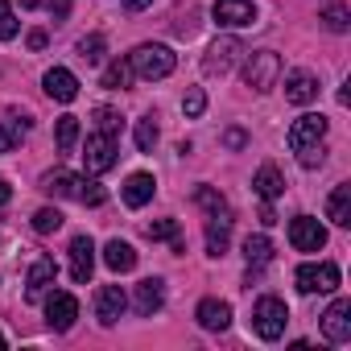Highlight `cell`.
<instances>
[{
    "label": "cell",
    "instance_id": "6da1fadb",
    "mask_svg": "<svg viewBox=\"0 0 351 351\" xmlns=\"http://www.w3.org/2000/svg\"><path fill=\"white\" fill-rule=\"evenodd\" d=\"M42 191H46V195H58V199H79V203H87V207H99V203L108 199V191H104L99 182H87V178L66 173V169L46 173V178H42Z\"/></svg>",
    "mask_w": 351,
    "mask_h": 351
},
{
    "label": "cell",
    "instance_id": "7a4b0ae2",
    "mask_svg": "<svg viewBox=\"0 0 351 351\" xmlns=\"http://www.w3.org/2000/svg\"><path fill=\"white\" fill-rule=\"evenodd\" d=\"M128 66H132V75H141V79L157 83V79L173 75V66H178V58H173V50H169V46L145 42V46H136V50L128 54Z\"/></svg>",
    "mask_w": 351,
    "mask_h": 351
},
{
    "label": "cell",
    "instance_id": "3957f363",
    "mask_svg": "<svg viewBox=\"0 0 351 351\" xmlns=\"http://www.w3.org/2000/svg\"><path fill=\"white\" fill-rule=\"evenodd\" d=\"M285 322H289V310H285L281 298L265 293V298L252 306V330H256L265 343H277V339L285 335Z\"/></svg>",
    "mask_w": 351,
    "mask_h": 351
},
{
    "label": "cell",
    "instance_id": "277c9868",
    "mask_svg": "<svg viewBox=\"0 0 351 351\" xmlns=\"http://www.w3.org/2000/svg\"><path fill=\"white\" fill-rule=\"evenodd\" d=\"M277 79H281V54H273V50H256V54L244 62V83H248L252 91H273Z\"/></svg>",
    "mask_w": 351,
    "mask_h": 351
},
{
    "label": "cell",
    "instance_id": "5b68a950",
    "mask_svg": "<svg viewBox=\"0 0 351 351\" xmlns=\"http://www.w3.org/2000/svg\"><path fill=\"white\" fill-rule=\"evenodd\" d=\"M322 136H326V116H318V112H306V116H298L293 124H289V149L302 157L306 149H318L322 145Z\"/></svg>",
    "mask_w": 351,
    "mask_h": 351
},
{
    "label": "cell",
    "instance_id": "8992f818",
    "mask_svg": "<svg viewBox=\"0 0 351 351\" xmlns=\"http://www.w3.org/2000/svg\"><path fill=\"white\" fill-rule=\"evenodd\" d=\"M293 281H298L302 293H330V289H339V265H330V261H322V265H302V269L293 273Z\"/></svg>",
    "mask_w": 351,
    "mask_h": 351
},
{
    "label": "cell",
    "instance_id": "52a82bcc",
    "mask_svg": "<svg viewBox=\"0 0 351 351\" xmlns=\"http://www.w3.org/2000/svg\"><path fill=\"white\" fill-rule=\"evenodd\" d=\"M116 136L112 132H91L87 136V149H83V161H87V173H108L116 165Z\"/></svg>",
    "mask_w": 351,
    "mask_h": 351
},
{
    "label": "cell",
    "instance_id": "ba28073f",
    "mask_svg": "<svg viewBox=\"0 0 351 351\" xmlns=\"http://www.w3.org/2000/svg\"><path fill=\"white\" fill-rule=\"evenodd\" d=\"M211 17H215L223 29H244V25H256V21H261L252 0H215Z\"/></svg>",
    "mask_w": 351,
    "mask_h": 351
},
{
    "label": "cell",
    "instance_id": "9c48e42d",
    "mask_svg": "<svg viewBox=\"0 0 351 351\" xmlns=\"http://www.w3.org/2000/svg\"><path fill=\"white\" fill-rule=\"evenodd\" d=\"M240 54H244V46H240V38H219L211 50H207V58H203V71L207 75H228L236 62H240Z\"/></svg>",
    "mask_w": 351,
    "mask_h": 351
},
{
    "label": "cell",
    "instance_id": "30bf717a",
    "mask_svg": "<svg viewBox=\"0 0 351 351\" xmlns=\"http://www.w3.org/2000/svg\"><path fill=\"white\" fill-rule=\"evenodd\" d=\"M289 244L298 252H318L326 244V228L310 215H298V219H289Z\"/></svg>",
    "mask_w": 351,
    "mask_h": 351
},
{
    "label": "cell",
    "instance_id": "8fae6325",
    "mask_svg": "<svg viewBox=\"0 0 351 351\" xmlns=\"http://www.w3.org/2000/svg\"><path fill=\"white\" fill-rule=\"evenodd\" d=\"M322 335L330 343H347L351 339V302L347 298H335L322 314Z\"/></svg>",
    "mask_w": 351,
    "mask_h": 351
},
{
    "label": "cell",
    "instance_id": "7c38bea8",
    "mask_svg": "<svg viewBox=\"0 0 351 351\" xmlns=\"http://www.w3.org/2000/svg\"><path fill=\"white\" fill-rule=\"evenodd\" d=\"M66 252H71V281L75 285H87L91 281V269H95V244H91V236H75Z\"/></svg>",
    "mask_w": 351,
    "mask_h": 351
},
{
    "label": "cell",
    "instance_id": "4fadbf2b",
    "mask_svg": "<svg viewBox=\"0 0 351 351\" xmlns=\"http://www.w3.org/2000/svg\"><path fill=\"white\" fill-rule=\"evenodd\" d=\"M54 277H58L54 256H38V261H34V269H29V277H25V302H42V298L50 293Z\"/></svg>",
    "mask_w": 351,
    "mask_h": 351
},
{
    "label": "cell",
    "instance_id": "5bb4252c",
    "mask_svg": "<svg viewBox=\"0 0 351 351\" xmlns=\"http://www.w3.org/2000/svg\"><path fill=\"white\" fill-rule=\"evenodd\" d=\"M75 318H79V302H75V293H50L46 298V322L54 326V330H71L75 326Z\"/></svg>",
    "mask_w": 351,
    "mask_h": 351
},
{
    "label": "cell",
    "instance_id": "9a60e30c",
    "mask_svg": "<svg viewBox=\"0 0 351 351\" xmlns=\"http://www.w3.org/2000/svg\"><path fill=\"white\" fill-rule=\"evenodd\" d=\"M124 310H128V298H124L120 285H104V289L95 293V318H99L104 326H116Z\"/></svg>",
    "mask_w": 351,
    "mask_h": 351
},
{
    "label": "cell",
    "instance_id": "2e32d148",
    "mask_svg": "<svg viewBox=\"0 0 351 351\" xmlns=\"http://www.w3.org/2000/svg\"><path fill=\"white\" fill-rule=\"evenodd\" d=\"M132 306H136L141 318H153V314L165 306V285H161L157 277H145V281L136 285V293H132Z\"/></svg>",
    "mask_w": 351,
    "mask_h": 351
},
{
    "label": "cell",
    "instance_id": "e0dca14e",
    "mask_svg": "<svg viewBox=\"0 0 351 351\" xmlns=\"http://www.w3.org/2000/svg\"><path fill=\"white\" fill-rule=\"evenodd\" d=\"M285 99L298 104V108H302V104H314V99H318V79H314L310 71H289V75H285Z\"/></svg>",
    "mask_w": 351,
    "mask_h": 351
},
{
    "label": "cell",
    "instance_id": "ac0fdd59",
    "mask_svg": "<svg viewBox=\"0 0 351 351\" xmlns=\"http://www.w3.org/2000/svg\"><path fill=\"white\" fill-rule=\"evenodd\" d=\"M46 95L50 99H58V104H71L75 95H79V79L66 71V66H54V71H46Z\"/></svg>",
    "mask_w": 351,
    "mask_h": 351
},
{
    "label": "cell",
    "instance_id": "d6986e66",
    "mask_svg": "<svg viewBox=\"0 0 351 351\" xmlns=\"http://www.w3.org/2000/svg\"><path fill=\"white\" fill-rule=\"evenodd\" d=\"M195 318H199L203 330H228V322H232V306L219 302V298H207V302H199Z\"/></svg>",
    "mask_w": 351,
    "mask_h": 351
},
{
    "label": "cell",
    "instance_id": "ffe728a7",
    "mask_svg": "<svg viewBox=\"0 0 351 351\" xmlns=\"http://www.w3.org/2000/svg\"><path fill=\"white\" fill-rule=\"evenodd\" d=\"M252 186H256V195H261L265 203H273V199L285 195V178H281V169H277V165H261V169H256V178H252Z\"/></svg>",
    "mask_w": 351,
    "mask_h": 351
},
{
    "label": "cell",
    "instance_id": "44dd1931",
    "mask_svg": "<svg viewBox=\"0 0 351 351\" xmlns=\"http://www.w3.org/2000/svg\"><path fill=\"white\" fill-rule=\"evenodd\" d=\"M104 265L112 273H128V269H136V248L124 244V240H108L104 244Z\"/></svg>",
    "mask_w": 351,
    "mask_h": 351
},
{
    "label": "cell",
    "instance_id": "7402d4cb",
    "mask_svg": "<svg viewBox=\"0 0 351 351\" xmlns=\"http://www.w3.org/2000/svg\"><path fill=\"white\" fill-rule=\"evenodd\" d=\"M157 182H153V173H128V182H124V203L128 207H145L153 199Z\"/></svg>",
    "mask_w": 351,
    "mask_h": 351
},
{
    "label": "cell",
    "instance_id": "603a6c76",
    "mask_svg": "<svg viewBox=\"0 0 351 351\" xmlns=\"http://www.w3.org/2000/svg\"><path fill=\"white\" fill-rule=\"evenodd\" d=\"M326 215H330V223L351 228V186H347V182L330 191V199H326Z\"/></svg>",
    "mask_w": 351,
    "mask_h": 351
},
{
    "label": "cell",
    "instance_id": "cb8c5ba5",
    "mask_svg": "<svg viewBox=\"0 0 351 351\" xmlns=\"http://www.w3.org/2000/svg\"><path fill=\"white\" fill-rule=\"evenodd\" d=\"M228 240H232V215H211V223H207V252L223 256Z\"/></svg>",
    "mask_w": 351,
    "mask_h": 351
},
{
    "label": "cell",
    "instance_id": "d4e9b609",
    "mask_svg": "<svg viewBox=\"0 0 351 351\" xmlns=\"http://www.w3.org/2000/svg\"><path fill=\"white\" fill-rule=\"evenodd\" d=\"M149 240H165L173 252H186V240H182V232H178V223H173V219H157V223H149Z\"/></svg>",
    "mask_w": 351,
    "mask_h": 351
},
{
    "label": "cell",
    "instance_id": "484cf974",
    "mask_svg": "<svg viewBox=\"0 0 351 351\" xmlns=\"http://www.w3.org/2000/svg\"><path fill=\"white\" fill-rule=\"evenodd\" d=\"M108 91H120V87H128L132 83V66L124 62V58H116V62H108L104 66V79H99Z\"/></svg>",
    "mask_w": 351,
    "mask_h": 351
},
{
    "label": "cell",
    "instance_id": "4316f807",
    "mask_svg": "<svg viewBox=\"0 0 351 351\" xmlns=\"http://www.w3.org/2000/svg\"><path fill=\"white\" fill-rule=\"evenodd\" d=\"M244 256H248L252 269L269 265V261H273V244H269V236H248V240H244Z\"/></svg>",
    "mask_w": 351,
    "mask_h": 351
},
{
    "label": "cell",
    "instance_id": "83f0119b",
    "mask_svg": "<svg viewBox=\"0 0 351 351\" xmlns=\"http://www.w3.org/2000/svg\"><path fill=\"white\" fill-rule=\"evenodd\" d=\"M54 141H58V153H71V149H75V141H79V116H58Z\"/></svg>",
    "mask_w": 351,
    "mask_h": 351
},
{
    "label": "cell",
    "instance_id": "f1b7e54d",
    "mask_svg": "<svg viewBox=\"0 0 351 351\" xmlns=\"http://www.w3.org/2000/svg\"><path fill=\"white\" fill-rule=\"evenodd\" d=\"M195 203H199L207 215H232V211H228V203H223V195H219V191H211V186H199V191H195Z\"/></svg>",
    "mask_w": 351,
    "mask_h": 351
},
{
    "label": "cell",
    "instance_id": "f546056e",
    "mask_svg": "<svg viewBox=\"0 0 351 351\" xmlns=\"http://www.w3.org/2000/svg\"><path fill=\"white\" fill-rule=\"evenodd\" d=\"M29 128V120H9V124H0V153H9L21 145V132Z\"/></svg>",
    "mask_w": 351,
    "mask_h": 351
},
{
    "label": "cell",
    "instance_id": "4dcf8cb0",
    "mask_svg": "<svg viewBox=\"0 0 351 351\" xmlns=\"http://www.w3.org/2000/svg\"><path fill=\"white\" fill-rule=\"evenodd\" d=\"M62 228V211L58 207H42L38 215H34V232L38 236H50V232H58Z\"/></svg>",
    "mask_w": 351,
    "mask_h": 351
},
{
    "label": "cell",
    "instance_id": "1f68e13d",
    "mask_svg": "<svg viewBox=\"0 0 351 351\" xmlns=\"http://www.w3.org/2000/svg\"><path fill=\"white\" fill-rule=\"evenodd\" d=\"M322 21H326L330 34H347V21H351L347 17V5H339V0H335V5H326L322 9Z\"/></svg>",
    "mask_w": 351,
    "mask_h": 351
},
{
    "label": "cell",
    "instance_id": "d6a6232c",
    "mask_svg": "<svg viewBox=\"0 0 351 351\" xmlns=\"http://www.w3.org/2000/svg\"><path fill=\"white\" fill-rule=\"evenodd\" d=\"M153 145H157V120L145 116V120H136V149L141 153H153Z\"/></svg>",
    "mask_w": 351,
    "mask_h": 351
},
{
    "label": "cell",
    "instance_id": "836d02e7",
    "mask_svg": "<svg viewBox=\"0 0 351 351\" xmlns=\"http://www.w3.org/2000/svg\"><path fill=\"white\" fill-rule=\"evenodd\" d=\"M17 38V17L9 9V0H0V42H13Z\"/></svg>",
    "mask_w": 351,
    "mask_h": 351
},
{
    "label": "cell",
    "instance_id": "e575fe53",
    "mask_svg": "<svg viewBox=\"0 0 351 351\" xmlns=\"http://www.w3.org/2000/svg\"><path fill=\"white\" fill-rule=\"evenodd\" d=\"M79 58H83V62H99V58H104V38H99V34L83 38V42H79Z\"/></svg>",
    "mask_w": 351,
    "mask_h": 351
},
{
    "label": "cell",
    "instance_id": "d590c367",
    "mask_svg": "<svg viewBox=\"0 0 351 351\" xmlns=\"http://www.w3.org/2000/svg\"><path fill=\"white\" fill-rule=\"evenodd\" d=\"M95 124H99V132H120V112L116 108H95Z\"/></svg>",
    "mask_w": 351,
    "mask_h": 351
},
{
    "label": "cell",
    "instance_id": "8d00e7d4",
    "mask_svg": "<svg viewBox=\"0 0 351 351\" xmlns=\"http://www.w3.org/2000/svg\"><path fill=\"white\" fill-rule=\"evenodd\" d=\"M203 108H207V95H203V91L195 87V91H191V95L182 99V112H186V116L195 120V116H203Z\"/></svg>",
    "mask_w": 351,
    "mask_h": 351
},
{
    "label": "cell",
    "instance_id": "74e56055",
    "mask_svg": "<svg viewBox=\"0 0 351 351\" xmlns=\"http://www.w3.org/2000/svg\"><path fill=\"white\" fill-rule=\"evenodd\" d=\"M46 9H50V17H54V21H66V13H71V0H46Z\"/></svg>",
    "mask_w": 351,
    "mask_h": 351
},
{
    "label": "cell",
    "instance_id": "f35d334b",
    "mask_svg": "<svg viewBox=\"0 0 351 351\" xmlns=\"http://www.w3.org/2000/svg\"><path fill=\"white\" fill-rule=\"evenodd\" d=\"M223 145H228V149H244V145H248V136H244L240 128H228V132H223Z\"/></svg>",
    "mask_w": 351,
    "mask_h": 351
},
{
    "label": "cell",
    "instance_id": "ab89813d",
    "mask_svg": "<svg viewBox=\"0 0 351 351\" xmlns=\"http://www.w3.org/2000/svg\"><path fill=\"white\" fill-rule=\"evenodd\" d=\"M9 199H13V191H9V182H5V178H0V211L9 207Z\"/></svg>",
    "mask_w": 351,
    "mask_h": 351
},
{
    "label": "cell",
    "instance_id": "60d3db41",
    "mask_svg": "<svg viewBox=\"0 0 351 351\" xmlns=\"http://www.w3.org/2000/svg\"><path fill=\"white\" fill-rule=\"evenodd\" d=\"M149 5H153V0H124L128 13H141V9H149Z\"/></svg>",
    "mask_w": 351,
    "mask_h": 351
},
{
    "label": "cell",
    "instance_id": "b9f144b4",
    "mask_svg": "<svg viewBox=\"0 0 351 351\" xmlns=\"http://www.w3.org/2000/svg\"><path fill=\"white\" fill-rule=\"evenodd\" d=\"M42 46H46V34H42V29H34V34H29V50H42Z\"/></svg>",
    "mask_w": 351,
    "mask_h": 351
},
{
    "label": "cell",
    "instance_id": "7bdbcfd3",
    "mask_svg": "<svg viewBox=\"0 0 351 351\" xmlns=\"http://www.w3.org/2000/svg\"><path fill=\"white\" fill-rule=\"evenodd\" d=\"M261 223H265V228H273V223H277V215H273V207H269V203L261 207Z\"/></svg>",
    "mask_w": 351,
    "mask_h": 351
},
{
    "label": "cell",
    "instance_id": "ee69618b",
    "mask_svg": "<svg viewBox=\"0 0 351 351\" xmlns=\"http://www.w3.org/2000/svg\"><path fill=\"white\" fill-rule=\"evenodd\" d=\"M38 5H46V0H21V9H38Z\"/></svg>",
    "mask_w": 351,
    "mask_h": 351
},
{
    "label": "cell",
    "instance_id": "f6af8a7d",
    "mask_svg": "<svg viewBox=\"0 0 351 351\" xmlns=\"http://www.w3.org/2000/svg\"><path fill=\"white\" fill-rule=\"evenodd\" d=\"M0 347H5V339H0Z\"/></svg>",
    "mask_w": 351,
    "mask_h": 351
}]
</instances>
